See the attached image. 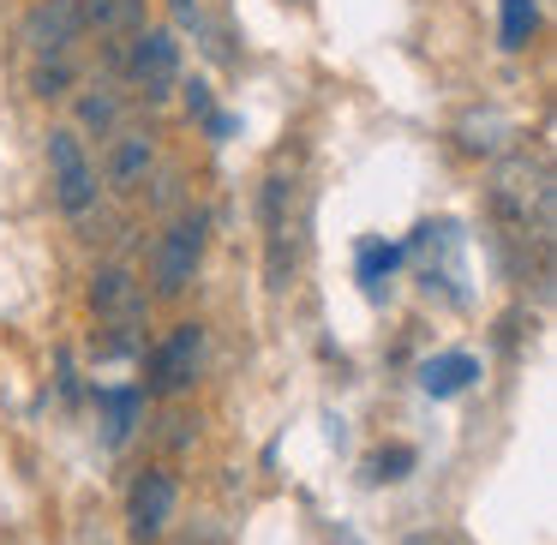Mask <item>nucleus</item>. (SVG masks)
I'll return each mask as SVG.
<instances>
[{
  "label": "nucleus",
  "instance_id": "1",
  "mask_svg": "<svg viewBox=\"0 0 557 545\" xmlns=\"http://www.w3.org/2000/svg\"><path fill=\"white\" fill-rule=\"evenodd\" d=\"M492 210L504 216V228L516 240L533 234L540 246H552V169L528 157H509L492 181Z\"/></svg>",
  "mask_w": 557,
  "mask_h": 545
},
{
  "label": "nucleus",
  "instance_id": "2",
  "mask_svg": "<svg viewBox=\"0 0 557 545\" xmlns=\"http://www.w3.org/2000/svg\"><path fill=\"white\" fill-rule=\"evenodd\" d=\"M205 240H210L205 210H186V216H174L169 228L157 234V246H150V288H157L162 300L186 294V282H193L198 264H205Z\"/></svg>",
  "mask_w": 557,
  "mask_h": 545
},
{
  "label": "nucleus",
  "instance_id": "3",
  "mask_svg": "<svg viewBox=\"0 0 557 545\" xmlns=\"http://www.w3.org/2000/svg\"><path fill=\"white\" fill-rule=\"evenodd\" d=\"M205 372V324H174L145 354V396H181Z\"/></svg>",
  "mask_w": 557,
  "mask_h": 545
},
{
  "label": "nucleus",
  "instance_id": "4",
  "mask_svg": "<svg viewBox=\"0 0 557 545\" xmlns=\"http://www.w3.org/2000/svg\"><path fill=\"white\" fill-rule=\"evenodd\" d=\"M49 181H54V205L66 216H85L97 205V169H90L85 145H78L73 126H54L49 133Z\"/></svg>",
  "mask_w": 557,
  "mask_h": 545
},
{
  "label": "nucleus",
  "instance_id": "5",
  "mask_svg": "<svg viewBox=\"0 0 557 545\" xmlns=\"http://www.w3.org/2000/svg\"><path fill=\"white\" fill-rule=\"evenodd\" d=\"M126 78L145 102L174 97L181 90V42H174V30H138L133 54H126Z\"/></svg>",
  "mask_w": 557,
  "mask_h": 545
},
{
  "label": "nucleus",
  "instance_id": "6",
  "mask_svg": "<svg viewBox=\"0 0 557 545\" xmlns=\"http://www.w3.org/2000/svg\"><path fill=\"white\" fill-rule=\"evenodd\" d=\"M174 504H181V485H174L169 468H145L126 492V533L138 545H157L162 528L174 521Z\"/></svg>",
  "mask_w": 557,
  "mask_h": 545
},
{
  "label": "nucleus",
  "instance_id": "7",
  "mask_svg": "<svg viewBox=\"0 0 557 545\" xmlns=\"http://www.w3.org/2000/svg\"><path fill=\"white\" fill-rule=\"evenodd\" d=\"M90 312L102 318V330H145V288L133 270L102 264L90 276Z\"/></svg>",
  "mask_w": 557,
  "mask_h": 545
},
{
  "label": "nucleus",
  "instance_id": "8",
  "mask_svg": "<svg viewBox=\"0 0 557 545\" xmlns=\"http://www.w3.org/2000/svg\"><path fill=\"white\" fill-rule=\"evenodd\" d=\"M18 37H25L42 61H49V54H66L85 37V7H78V0H37L25 13V25H18Z\"/></svg>",
  "mask_w": 557,
  "mask_h": 545
},
{
  "label": "nucleus",
  "instance_id": "9",
  "mask_svg": "<svg viewBox=\"0 0 557 545\" xmlns=\"http://www.w3.org/2000/svg\"><path fill=\"white\" fill-rule=\"evenodd\" d=\"M150 169H157V145H150V133L121 126L114 145H109V157H102V186H109V193H138V186L150 181Z\"/></svg>",
  "mask_w": 557,
  "mask_h": 545
},
{
  "label": "nucleus",
  "instance_id": "10",
  "mask_svg": "<svg viewBox=\"0 0 557 545\" xmlns=\"http://www.w3.org/2000/svg\"><path fill=\"white\" fill-rule=\"evenodd\" d=\"M97 413H102V444L121 449L126 437H133V425L145 420V389H133V384L97 389Z\"/></svg>",
  "mask_w": 557,
  "mask_h": 545
},
{
  "label": "nucleus",
  "instance_id": "11",
  "mask_svg": "<svg viewBox=\"0 0 557 545\" xmlns=\"http://www.w3.org/2000/svg\"><path fill=\"white\" fill-rule=\"evenodd\" d=\"M468 384H480V360L473 354H432V360H420V389L432 401L461 396Z\"/></svg>",
  "mask_w": 557,
  "mask_h": 545
},
{
  "label": "nucleus",
  "instance_id": "12",
  "mask_svg": "<svg viewBox=\"0 0 557 545\" xmlns=\"http://www.w3.org/2000/svg\"><path fill=\"white\" fill-rule=\"evenodd\" d=\"M78 126H90V133H121V97L109 85H90L78 97Z\"/></svg>",
  "mask_w": 557,
  "mask_h": 545
},
{
  "label": "nucleus",
  "instance_id": "13",
  "mask_svg": "<svg viewBox=\"0 0 557 545\" xmlns=\"http://www.w3.org/2000/svg\"><path fill=\"white\" fill-rule=\"evenodd\" d=\"M85 7V30H126L138 25V13H145V0H78Z\"/></svg>",
  "mask_w": 557,
  "mask_h": 545
},
{
  "label": "nucleus",
  "instance_id": "14",
  "mask_svg": "<svg viewBox=\"0 0 557 545\" xmlns=\"http://www.w3.org/2000/svg\"><path fill=\"white\" fill-rule=\"evenodd\" d=\"M401 258H408V246H396V240H366V246H360V282H366V288H377V282H384L389 270L401 264Z\"/></svg>",
  "mask_w": 557,
  "mask_h": 545
},
{
  "label": "nucleus",
  "instance_id": "15",
  "mask_svg": "<svg viewBox=\"0 0 557 545\" xmlns=\"http://www.w3.org/2000/svg\"><path fill=\"white\" fill-rule=\"evenodd\" d=\"M533 25H540V7L533 0H504V49H528V37H533Z\"/></svg>",
  "mask_w": 557,
  "mask_h": 545
},
{
  "label": "nucleus",
  "instance_id": "16",
  "mask_svg": "<svg viewBox=\"0 0 557 545\" xmlns=\"http://www.w3.org/2000/svg\"><path fill=\"white\" fill-rule=\"evenodd\" d=\"M413 461H420V456H413V444H384L372 456V480L396 485V480H408V473H413Z\"/></svg>",
  "mask_w": 557,
  "mask_h": 545
},
{
  "label": "nucleus",
  "instance_id": "17",
  "mask_svg": "<svg viewBox=\"0 0 557 545\" xmlns=\"http://www.w3.org/2000/svg\"><path fill=\"white\" fill-rule=\"evenodd\" d=\"M66 85H73V61H66V54L37 61V73H30V90H37V97H61Z\"/></svg>",
  "mask_w": 557,
  "mask_h": 545
},
{
  "label": "nucleus",
  "instance_id": "18",
  "mask_svg": "<svg viewBox=\"0 0 557 545\" xmlns=\"http://www.w3.org/2000/svg\"><path fill=\"white\" fill-rule=\"evenodd\" d=\"M181 97H186V114H193L198 126H205L210 114H216V97H210V85H205V78H193V85H181Z\"/></svg>",
  "mask_w": 557,
  "mask_h": 545
},
{
  "label": "nucleus",
  "instance_id": "19",
  "mask_svg": "<svg viewBox=\"0 0 557 545\" xmlns=\"http://www.w3.org/2000/svg\"><path fill=\"white\" fill-rule=\"evenodd\" d=\"M205 133H210V138H234V133H240V121L216 109V114H210V121H205Z\"/></svg>",
  "mask_w": 557,
  "mask_h": 545
},
{
  "label": "nucleus",
  "instance_id": "20",
  "mask_svg": "<svg viewBox=\"0 0 557 545\" xmlns=\"http://www.w3.org/2000/svg\"><path fill=\"white\" fill-rule=\"evenodd\" d=\"M300 7H306V0H300Z\"/></svg>",
  "mask_w": 557,
  "mask_h": 545
}]
</instances>
